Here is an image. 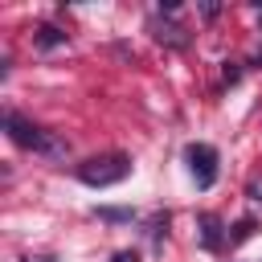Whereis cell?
Returning <instances> with one entry per match:
<instances>
[{
  "instance_id": "6da1fadb",
  "label": "cell",
  "mask_w": 262,
  "mask_h": 262,
  "mask_svg": "<svg viewBox=\"0 0 262 262\" xmlns=\"http://www.w3.org/2000/svg\"><path fill=\"white\" fill-rule=\"evenodd\" d=\"M4 131H8V139H12L16 147H29V151H37V156H45V160H66V156H70V143H66V139H57L53 131L20 119L16 111H4Z\"/></svg>"
},
{
  "instance_id": "7a4b0ae2",
  "label": "cell",
  "mask_w": 262,
  "mask_h": 262,
  "mask_svg": "<svg viewBox=\"0 0 262 262\" xmlns=\"http://www.w3.org/2000/svg\"><path fill=\"white\" fill-rule=\"evenodd\" d=\"M127 172H131V160H127V156H119V151H111V156H94V160L78 164V180H82V184H90V188L119 184V180H127Z\"/></svg>"
},
{
  "instance_id": "3957f363",
  "label": "cell",
  "mask_w": 262,
  "mask_h": 262,
  "mask_svg": "<svg viewBox=\"0 0 262 262\" xmlns=\"http://www.w3.org/2000/svg\"><path fill=\"white\" fill-rule=\"evenodd\" d=\"M188 168H192V180L196 188H213L217 184V147L209 143H188Z\"/></svg>"
},
{
  "instance_id": "277c9868",
  "label": "cell",
  "mask_w": 262,
  "mask_h": 262,
  "mask_svg": "<svg viewBox=\"0 0 262 262\" xmlns=\"http://www.w3.org/2000/svg\"><path fill=\"white\" fill-rule=\"evenodd\" d=\"M151 37L160 45H168V49H184L188 45V29L184 25H172V20H160V16H151Z\"/></svg>"
},
{
  "instance_id": "5b68a950",
  "label": "cell",
  "mask_w": 262,
  "mask_h": 262,
  "mask_svg": "<svg viewBox=\"0 0 262 262\" xmlns=\"http://www.w3.org/2000/svg\"><path fill=\"white\" fill-rule=\"evenodd\" d=\"M201 246L205 250H217L221 246V221L213 213H201Z\"/></svg>"
},
{
  "instance_id": "8992f818",
  "label": "cell",
  "mask_w": 262,
  "mask_h": 262,
  "mask_svg": "<svg viewBox=\"0 0 262 262\" xmlns=\"http://www.w3.org/2000/svg\"><path fill=\"white\" fill-rule=\"evenodd\" d=\"M66 41H70V37H66L61 29H53V25H41V29L33 33V45H37V49H57V45H66Z\"/></svg>"
},
{
  "instance_id": "52a82bcc",
  "label": "cell",
  "mask_w": 262,
  "mask_h": 262,
  "mask_svg": "<svg viewBox=\"0 0 262 262\" xmlns=\"http://www.w3.org/2000/svg\"><path fill=\"white\" fill-rule=\"evenodd\" d=\"M98 217H102V221H131L135 213H131V209H98Z\"/></svg>"
},
{
  "instance_id": "ba28073f",
  "label": "cell",
  "mask_w": 262,
  "mask_h": 262,
  "mask_svg": "<svg viewBox=\"0 0 262 262\" xmlns=\"http://www.w3.org/2000/svg\"><path fill=\"white\" fill-rule=\"evenodd\" d=\"M250 233H254V221L246 217V221H237V225H233V233H229V242H246Z\"/></svg>"
},
{
  "instance_id": "9c48e42d",
  "label": "cell",
  "mask_w": 262,
  "mask_h": 262,
  "mask_svg": "<svg viewBox=\"0 0 262 262\" xmlns=\"http://www.w3.org/2000/svg\"><path fill=\"white\" fill-rule=\"evenodd\" d=\"M111 262H139V254H135V250H119Z\"/></svg>"
}]
</instances>
